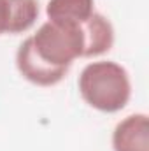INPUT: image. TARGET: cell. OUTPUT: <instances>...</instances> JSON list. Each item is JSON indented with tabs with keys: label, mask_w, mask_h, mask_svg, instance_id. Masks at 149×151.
Masks as SVG:
<instances>
[{
	"label": "cell",
	"mask_w": 149,
	"mask_h": 151,
	"mask_svg": "<svg viewBox=\"0 0 149 151\" xmlns=\"http://www.w3.org/2000/svg\"><path fill=\"white\" fill-rule=\"evenodd\" d=\"M82 25H63L54 21H46L39 30L28 37V42L39 58L54 67L69 70L74 60L82 58L84 37Z\"/></svg>",
	"instance_id": "2"
},
{
	"label": "cell",
	"mask_w": 149,
	"mask_h": 151,
	"mask_svg": "<svg viewBox=\"0 0 149 151\" xmlns=\"http://www.w3.org/2000/svg\"><path fill=\"white\" fill-rule=\"evenodd\" d=\"M77 86L90 107L107 114L125 109L132 97V83L126 69L112 60L88 63L79 74Z\"/></svg>",
	"instance_id": "1"
},
{
	"label": "cell",
	"mask_w": 149,
	"mask_h": 151,
	"mask_svg": "<svg viewBox=\"0 0 149 151\" xmlns=\"http://www.w3.org/2000/svg\"><path fill=\"white\" fill-rule=\"evenodd\" d=\"M82 37H84V53L82 58L100 56L111 51L114 44V28L112 23L100 12H93L82 23Z\"/></svg>",
	"instance_id": "5"
},
{
	"label": "cell",
	"mask_w": 149,
	"mask_h": 151,
	"mask_svg": "<svg viewBox=\"0 0 149 151\" xmlns=\"http://www.w3.org/2000/svg\"><path fill=\"white\" fill-rule=\"evenodd\" d=\"M16 67L27 81H30L32 84H37V86H54L69 74V70L54 69V67L44 63L34 53L28 39H25L18 47Z\"/></svg>",
	"instance_id": "3"
},
{
	"label": "cell",
	"mask_w": 149,
	"mask_h": 151,
	"mask_svg": "<svg viewBox=\"0 0 149 151\" xmlns=\"http://www.w3.org/2000/svg\"><path fill=\"white\" fill-rule=\"evenodd\" d=\"M114 151H149L148 114L137 113L121 119L112 132Z\"/></svg>",
	"instance_id": "4"
},
{
	"label": "cell",
	"mask_w": 149,
	"mask_h": 151,
	"mask_svg": "<svg viewBox=\"0 0 149 151\" xmlns=\"http://www.w3.org/2000/svg\"><path fill=\"white\" fill-rule=\"evenodd\" d=\"M95 12V0H49L46 14L49 21L82 25Z\"/></svg>",
	"instance_id": "6"
},
{
	"label": "cell",
	"mask_w": 149,
	"mask_h": 151,
	"mask_svg": "<svg viewBox=\"0 0 149 151\" xmlns=\"http://www.w3.org/2000/svg\"><path fill=\"white\" fill-rule=\"evenodd\" d=\"M9 2V30L7 34H25L28 32L40 14L39 0H7Z\"/></svg>",
	"instance_id": "7"
},
{
	"label": "cell",
	"mask_w": 149,
	"mask_h": 151,
	"mask_svg": "<svg viewBox=\"0 0 149 151\" xmlns=\"http://www.w3.org/2000/svg\"><path fill=\"white\" fill-rule=\"evenodd\" d=\"M9 30V2L0 0V35L7 34Z\"/></svg>",
	"instance_id": "8"
}]
</instances>
